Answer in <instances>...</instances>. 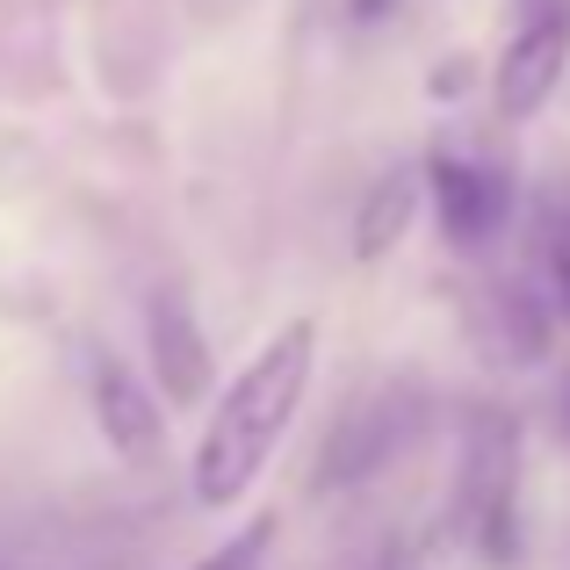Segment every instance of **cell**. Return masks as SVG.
Returning <instances> with one entry per match:
<instances>
[{"label": "cell", "mask_w": 570, "mask_h": 570, "mask_svg": "<svg viewBox=\"0 0 570 570\" xmlns=\"http://www.w3.org/2000/svg\"><path fill=\"white\" fill-rule=\"evenodd\" d=\"M311 362H318V325L289 318L238 368V383L224 390V404L203 426V448H195V505L224 513L232 499L253 491V476L267 470V455L282 448V433H289L296 404L311 390Z\"/></svg>", "instance_id": "6da1fadb"}, {"label": "cell", "mask_w": 570, "mask_h": 570, "mask_svg": "<svg viewBox=\"0 0 570 570\" xmlns=\"http://www.w3.org/2000/svg\"><path fill=\"white\" fill-rule=\"evenodd\" d=\"M570 66V0H542L534 8V22L520 29L513 43H505L499 58V116L505 124H520V116H534L549 95H557Z\"/></svg>", "instance_id": "7a4b0ae2"}, {"label": "cell", "mask_w": 570, "mask_h": 570, "mask_svg": "<svg viewBox=\"0 0 570 570\" xmlns=\"http://www.w3.org/2000/svg\"><path fill=\"white\" fill-rule=\"evenodd\" d=\"M404 390H383V397H368L362 412H347V426H333V441H325V470L318 484H354V476L383 470L390 448L404 441V426H412V412H404Z\"/></svg>", "instance_id": "3957f363"}, {"label": "cell", "mask_w": 570, "mask_h": 570, "mask_svg": "<svg viewBox=\"0 0 570 570\" xmlns=\"http://www.w3.org/2000/svg\"><path fill=\"white\" fill-rule=\"evenodd\" d=\"M505 181L491 167H470V159H433V209H441V232L455 246H484L505 224Z\"/></svg>", "instance_id": "277c9868"}, {"label": "cell", "mask_w": 570, "mask_h": 570, "mask_svg": "<svg viewBox=\"0 0 570 570\" xmlns=\"http://www.w3.org/2000/svg\"><path fill=\"white\" fill-rule=\"evenodd\" d=\"M145 340H153V376H159V390H167V404H203L209 347H203V333H195L181 296H153V311H145Z\"/></svg>", "instance_id": "5b68a950"}, {"label": "cell", "mask_w": 570, "mask_h": 570, "mask_svg": "<svg viewBox=\"0 0 570 570\" xmlns=\"http://www.w3.org/2000/svg\"><path fill=\"white\" fill-rule=\"evenodd\" d=\"M95 404H101V433H109L116 455L153 462V448H159V412H153V397L138 390V376L109 362V368L95 376Z\"/></svg>", "instance_id": "8992f818"}, {"label": "cell", "mask_w": 570, "mask_h": 570, "mask_svg": "<svg viewBox=\"0 0 570 570\" xmlns=\"http://www.w3.org/2000/svg\"><path fill=\"white\" fill-rule=\"evenodd\" d=\"M412 209H419V181L412 174H383V181L368 188L362 217H354V261H383V253L404 238Z\"/></svg>", "instance_id": "52a82bcc"}, {"label": "cell", "mask_w": 570, "mask_h": 570, "mask_svg": "<svg viewBox=\"0 0 570 570\" xmlns=\"http://www.w3.org/2000/svg\"><path fill=\"white\" fill-rule=\"evenodd\" d=\"M267 542H275V520H253V528H238L224 549H209V557L195 563V570H261Z\"/></svg>", "instance_id": "ba28073f"}, {"label": "cell", "mask_w": 570, "mask_h": 570, "mask_svg": "<svg viewBox=\"0 0 570 570\" xmlns=\"http://www.w3.org/2000/svg\"><path fill=\"white\" fill-rule=\"evenodd\" d=\"M347 8H354V22H383V14L397 8V0H347Z\"/></svg>", "instance_id": "9c48e42d"}, {"label": "cell", "mask_w": 570, "mask_h": 570, "mask_svg": "<svg viewBox=\"0 0 570 570\" xmlns=\"http://www.w3.org/2000/svg\"><path fill=\"white\" fill-rule=\"evenodd\" d=\"M557 289H563V318H570V261L557 267Z\"/></svg>", "instance_id": "30bf717a"}, {"label": "cell", "mask_w": 570, "mask_h": 570, "mask_svg": "<svg viewBox=\"0 0 570 570\" xmlns=\"http://www.w3.org/2000/svg\"><path fill=\"white\" fill-rule=\"evenodd\" d=\"M563 433H570V397H563Z\"/></svg>", "instance_id": "8fae6325"}]
</instances>
